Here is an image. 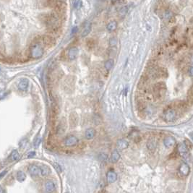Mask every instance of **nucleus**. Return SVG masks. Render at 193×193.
<instances>
[{"label": "nucleus", "mask_w": 193, "mask_h": 193, "mask_svg": "<svg viewBox=\"0 0 193 193\" xmlns=\"http://www.w3.org/2000/svg\"><path fill=\"white\" fill-rule=\"evenodd\" d=\"M16 179H17L18 182H24L25 179H26V174L25 173V172H23L22 171H17V174H16Z\"/></svg>", "instance_id": "4be33fe9"}, {"label": "nucleus", "mask_w": 193, "mask_h": 193, "mask_svg": "<svg viewBox=\"0 0 193 193\" xmlns=\"http://www.w3.org/2000/svg\"><path fill=\"white\" fill-rule=\"evenodd\" d=\"M114 65V60L112 59H109L104 62V69L107 71H110L112 70Z\"/></svg>", "instance_id": "412c9836"}, {"label": "nucleus", "mask_w": 193, "mask_h": 193, "mask_svg": "<svg viewBox=\"0 0 193 193\" xmlns=\"http://www.w3.org/2000/svg\"><path fill=\"white\" fill-rule=\"evenodd\" d=\"M107 181L109 183H114L117 179V175L114 171H109L107 173Z\"/></svg>", "instance_id": "ddd939ff"}, {"label": "nucleus", "mask_w": 193, "mask_h": 193, "mask_svg": "<svg viewBox=\"0 0 193 193\" xmlns=\"http://www.w3.org/2000/svg\"><path fill=\"white\" fill-rule=\"evenodd\" d=\"M39 20L47 28L49 34L54 36L56 34L59 33L62 19L55 12L41 14L39 15Z\"/></svg>", "instance_id": "f257e3e1"}, {"label": "nucleus", "mask_w": 193, "mask_h": 193, "mask_svg": "<svg viewBox=\"0 0 193 193\" xmlns=\"http://www.w3.org/2000/svg\"><path fill=\"white\" fill-rule=\"evenodd\" d=\"M173 12H171L169 9H166L163 12V18L165 20H170L171 17H173Z\"/></svg>", "instance_id": "393cba45"}, {"label": "nucleus", "mask_w": 193, "mask_h": 193, "mask_svg": "<svg viewBox=\"0 0 193 193\" xmlns=\"http://www.w3.org/2000/svg\"><path fill=\"white\" fill-rule=\"evenodd\" d=\"M188 98H189V101H190L191 103L193 104V85L190 87V88L189 89L187 93Z\"/></svg>", "instance_id": "bb28decb"}, {"label": "nucleus", "mask_w": 193, "mask_h": 193, "mask_svg": "<svg viewBox=\"0 0 193 193\" xmlns=\"http://www.w3.org/2000/svg\"><path fill=\"white\" fill-rule=\"evenodd\" d=\"M156 147V141L153 139L149 140L148 143V148L151 150H153Z\"/></svg>", "instance_id": "c756f323"}, {"label": "nucleus", "mask_w": 193, "mask_h": 193, "mask_svg": "<svg viewBox=\"0 0 193 193\" xmlns=\"http://www.w3.org/2000/svg\"><path fill=\"white\" fill-rule=\"evenodd\" d=\"M127 11H128V7H127V6H124V7H122L120 8V9L119 10V15L121 17H124L125 15L127 14Z\"/></svg>", "instance_id": "a878e982"}, {"label": "nucleus", "mask_w": 193, "mask_h": 193, "mask_svg": "<svg viewBox=\"0 0 193 193\" xmlns=\"http://www.w3.org/2000/svg\"><path fill=\"white\" fill-rule=\"evenodd\" d=\"M4 1H6V0H4Z\"/></svg>", "instance_id": "37998d69"}, {"label": "nucleus", "mask_w": 193, "mask_h": 193, "mask_svg": "<svg viewBox=\"0 0 193 193\" xmlns=\"http://www.w3.org/2000/svg\"><path fill=\"white\" fill-rule=\"evenodd\" d=\"M190 171V168L188 164L183 163H181L179 166V168H178V173L180 176H187L189 175Z\"/></svg>", "instance_id": "0eeeda50"}, {"label": "nucleus", "mask_w": 193, "mask_h": 193, "mask_svg": "<svg viewBox=\"0 0 193 193\" xmlns=\"http://www.w3.org/2000/svg\"><path fill=\"white\" fill-rule=\"evenodd\" d=\"M174 193H182V192H174Z\"/></svg>", "instance_id": "79ce46f5"}, {"label": "nucleus", "mask_w": 193, "mask_h": 193, "mask_svg": "<svg viewBox=\"0 0 193 193\" xmlns=\"http://www.w3.org/2000/svg\"><path fill=\"white\" fill-rule=\"evenodd\" d=\"M28 171L31 174V176H36L38 175H41V169H40L39 166L35 165V164H32V165L29 166L28 167Z\"/></svg>", "instance_id": "1a4fd4ad"}, {"label": "nucleus", "mask_w": 193, "mask_h": 193, "mask_svg": "<svg viewBox=\"0 0 193 193\" xmlns=\"http://www.w3.org/2000/svg\"><path fill=\"white\" fill-rule=\"evenodd\" d=\"M95 135V130L93 128H89L85 132V137L87 140H91Z\"/></svg>", "instance_id": "2eb2a0df"}, {"label": "nucleus", "mask_w": 193, "mask_h": 193, "mask_svg": "<svg viewBox=\"0 0 193 193\" xmlns=\"http://www.w3.org/2000/svg\"><path fill=\"white\" fill-rule=\"evenodd\" d=\"M45 190L48 193L54 192L56 190V185L53 181L49 180L45 183Z\"/></svg>", "instance_id": "9d476101"}, {"label": "nucleus", "mask_w": 193, "mask_h": 193, "mask_svg": "<svg viewBox=\"0 0 193 193\" xmlns=\"http://www.w3.org/2000/svg\"><path fill=\"white\" fill-rule=\"evenodd\" d=\"M6 173H7V171H3L2 173H0V178H1V177H2V176H4V175Z\"/></svg>", "instance_id": "e433bc0d"}, {"label": "nucleus", "mask_w": 193, "mask_h": 193, "mask_svg": "<svg viewBox=\"0 0 193 193\" xmlns=\"http://www.w3.org/2000/svg\"><path fill=\"white\" fill-rule=\"evenodd\" d=\"M153 90L156 97L158 99H161L165 96L166 92V85L163 82L157 83L154 85Z\"/></svg>", "instance_id": "20e7f679"}, {"label": "nucleus", "mask_w": 193, "mask_h": 193, "mask_svg": "<svg viewBox=\"0 0 193 193\" xmlns=\"http://www.w3.org/2000/svg\"><path fill=\"white\" fill-rule=\"evenodd\" d=\"M39 167L40 169H41V175L42 176H48L51 173L50 168H49V166H47L41 165Z\"/></svg>", "instance_id": "f3484780"}, {"label": "nucleus", "mask_w": 193, "mask_h": 193, "mask_svg": "<svg viewBox=\"0 0 193 193\" xmlns=\"http://www.w3.org/2000/svg\"><path fill=\"white\" fill-rule=\"evenodd\" d=\"M54 167H55V168L56 169V171H59V172H61L62 171V168H61V166L58 164V163H54Z\"/></svg>", "instance_id": "72a5a7b5"}, {"label": "nucleus", "mask_w": 193, "mask_h": 193, "mask_svg": "<svg viewBox=\"0 0 193 193\" xmlns=\"http://www.w3.org/2000/svg\"><path fill=\"white\" fill-rule=\"evenodd\" d=\"M119 158H120V155L118 153V151L116 150L113 151L111 156V161L112 163H117Z\"/></svg>", "instance_id": "aec40b11"}, {"label": "nucleus", "mask_w": 193, "mask_h": 193, "mask_svg": "<svg viewBox=\"0 0 193 193\" xmlns=\"http://www.w3.org/2000/svg\"><path fill=\"white\" fill-rule=\"evenodd\" d=\"M177 151H178V153H179L185 154L187 153L189 151H188V149L187 148V147L185 146L184 143H179V145L177 146Z\"/></svg>", "instance_id": "6ab92c4d"}, {"label": "nucleus", "mask_w": 193, "mask_h": 193, "mask_svg": "<svg viewBox=\"0 0 193 193\" xmlns=\"http://www.w3.org/2000/svg\"><path fill=\"white\" fill-rule=\"evenodd\" d=\"M163 144L166 148H171L176 144V140L172 136H167L163 140Z\"/></svg>", "instance_id": "9b49d317"}, {"label": "nucleus", "mask_w": 193, "mask_h": 193, "mask_svg": "<svg viewBox=\"0 0 193 193\" xmlns=\"http://www.w3.org/2000/svg\"><path fill=\"white\" fill-rule=\"evenodd\" d=\"M41 137H38V138L36 139L35 142H34V146H35V147L38 148L40 144H41Z\"/></svg>", "instance_id": "7c9ffc66"}, {"label": "nucleus", "mask_w": 193, "mask_h": 193, "mask_svg": "<svg viewBox=\"0 0 193 193\" xmlns=\"http://www.w3.org/2000/svg\"><path fill=\"white\" fill-rule=\"evenodd\" d=\"M188 74L190 76H192V77H193V65L189 67V69H188Z\"/></svg>", "instance_id": "f704fd0d"}, {"label": "nucleus", "mask_w": 193, "mask_h": 193, "mask_svg": "<svg viewBox=\"0 0 193 193\" xmlns=\"http://www.w3.org/2000/svg\"><path fill=\"white\" fill-rule=\"evenodd\" d=\"M86 46L88 49H92L95 46V40L93 38H89L86 41Z\"/></svg>", "instance_id": "b1692460"}, {"label": "nucleus", "mask_w": 193, "mask_h": 193, "mask_svg": "<svg viewBox=\"0 0 193 193\" xmlns=\"http://www.w3.org/2000/svg\"><path fill=\"white\" fill-rule=\"evenodd\" d=\"M177 118V112L175 108L168 107L163 112V119L166 122H172Z\"/></svg>", "instance_id": "39448f33"}, {"label": "nucleus", "mask_w": 193, "mask_h": 193, "mask_svg": "<svg viewBox=\"0 0 193 193\" xmlns=\"http://www.w3.org/2000/svg\"><path fill=\"white\" fill-rule=\"evenodd\" d=\"M129 146V143L127 141L124 140H119L117 142V146L119 149H126Z\"/></svg>", "instance_id": "5701e85b"}, {"label": "nucleus", "mask_w": 193, "mask_h": 193, "mask_svg": "<svg viewBox=\"0 0 193 193\" xmlns=\"http://www.w3.org/2000/svg\"><path fill=\"white\" fill-rule=\"evenodd\" d=\"M19 158H20V154L18 153V151L17 150H14L10 153L8 158L10 161H15L19 159Z\"/></svg>", "instance_id": "a211bd4d"}, {"label": "nucleus", "mask_w": 193, "mask_h": 193, "mask_svg": "<svg viewBox=\"0 0 193 193\" xmlns=\"http://www.w3.org/2000/svg\"><path fill=\"white\" fill-rule=\"evenodd\" d=\"M36 41L39 43L40 44L42 45L44 48L46 47L48 49L54 47L56 43L55 37L51 34H44L41 36L37 37Z\"/></svg>", "instance_id": "7ed1b4c3"}, {"label": "nucleus", "mask_w": 193, "mask_h": 193, "mask_svg": "<svg viewBox=\"0 0 193 193\" xmlns=\"http://www.w3.org/2000/svg\"><path fill=\"white\" fill-rule=\"evenodd\" d=\"M56 1H60V2H66V0H56Z\"/></svg>", "instance_id": "58836bf2"}, {"label": "nucleus", "mask_w": 193, "mask_h": 193, "mask_svg": "<svg viewBox=\"0 0 193 193\" xmlns=\"http://www.w3.org/2000/svg\"><path fill=\"white\" fill-rule=\"evenodd\" d=\"M44 53V48L42 45L35 41L29 49V55L30 57L33 59H38L41 58Z\"/></svg>", "instance_id": "f03ea898"}, {"label": "nucleus", "mask_w": 193, "mask_h": 193, "mask_svg": "<svg viewBox=\"0 0 193 193\" xmlns=\"http://www.w3.org/2000/svg\"><path fill=\"white\" fill-rule=\"evenodd\" d=\"M0 193H4V190L2 187H0Z\"/></svg>", "instance_id": "4c0bfd02"}, {"label": "nucleus", "mask_w": 193, "mask_h": 193, "mask_svg": "<svg viewBox=\"0 0 193 193\" xmlns=\"http://www.w3.org/2000/svg\"><path fill=\"white\" fill-rule=\"evenodd\" d=\"M28 85H29V80L27 78H23L19 83L18 88L22 91H25L28 89Z\"/></svg>", "instance_id": "f8f14e48"}, {"label": "nucleus", "mask_w": 193, "mask_h": 193, "mask_svg": "<svg viewBox=\"0 0 193 193\" xmlns=\"http://www.w3.org/2000/svg\"><path fill=\"white\" fill-rule=\"evenodd\" d=\"M99 158H100V160H101V161H107V155H106V154H104V153H101L100 156H99Z\"/></svg>", "instance_id": "2f4dec72"}, {"label": "nucleus", "mask_w": 193, "mask_h": 193, "mask_svg": "<svg viewBox=\"0 0 193 193\" xmlns=\"http://www.w3.org/2000/svg\"><path fill=\"white\" fill-rule=\"evenodd\" d=\"M64 52V51H63ZM65 54V58L64 60H69V61H73L78 57L79 54L78 48L76 47V46H73V47H70L68 49V50L67 51V52Z\"/></svg>", "instance_id": "423d86ee"}, {"label": "nucleus", "mask_w": 193, "mask_h": 193, "mask_svg": "<svg viewBox=\"0 0 193 193\" xmlns=\"http://www.w3.org/2000/svg\"><path fill=\"white\" fill-rule=\"evenodd\" d=\"M7 95V93L4 90H0V100L2 99Z\"/></svg>", "instance_id": "473e14b6"}, {"label": "nucleus", "mask_w": 193, "mask_h": 193, "mask_svg": "<svg viewBox=\"0 0 193 193\" xmlns=\"http://www.w3.org/2000/svg\"><path fill=\"white\" fill-rule=\"evenodd\" d=\"M35 156H36V152H35V151H31V152H30V153H28V158H33V157Z\"/></svg>", "instance_id": "c9c22d12"}, {"label": "nucleus", "mask_w": 193, "mask_h": 193, "mask_svg": "<svg viewBox=\"0 0 193 193\" xmlns=\"http://www.w3.org/2000/svg\"><path fill=\"white\" fill-rule=\"evenodd\" d=\"M91 30H92V24L90 22H88L85 25L84 28L83 29V31H82L81 36L82 37H85L87 36L88 34L91 32Z\"/></svg>", "instance_id": "4468645a"}, {"label": "nucleus", "mask_w": 193, "mask_h": 193, "mask_svg": "<svg viewBox=\"0 0 193 193\" xmlns=\"http://www.w3.org/2000/svg\"><path fill=\"white\" fill-rule=\"evenodd\" d=\"M192 63H193V56H192Z\"/></svg>", "instance_id": "a19ab883"}, {"label": "nucleus", "mask_w": 193, "mask_h": 193, "mask_svg": "<svg viewBox=\"0 0 193 193\" xmlns=\"http://www.w3.org/2000/svg\"><path fill=\"white\" fill-rule=\"evenodd\" d=\"M191 137H192V138L193 139V133H192V134H191Z\"/></svg>", "instance_id": "ea45409f"}, {"label": "nucleus", "mask_w": 193, "mask_h": 193, "mask_svg": "<svg viewBox=\"0 0 193 193\" xmlns=\"http://www.w3.org/2000/svg\"><path fill=\"white\" fill-rule=\"evenodd\" d=\"M184 144H185V146L187 147V148L188 149V151H190V150L192 149L193 144L192 143V142L190 141L189 140H185V141H184Z\"/></svg>", "instance_id": "c85d7f7f"}, {"label": "nucleus", "mask_w": 193, "mask_h": 193, "mask_svg": "<svg viewBox=\"0 0 193 193\" xmlns=\"http://www.w3.org/2000/svg\"><path fill=\"white\" fill-rule=\"evenodd\" d=\"M73 6L77 9H78L82 7L81 0H73Z\"/></svg>", "instance_id": "cd10ccee"}, {"label": "nucleus", "mask_w": 193, "mask_h": 193, "mask_svg": "<svg viewBox=\"0 0 193 193\" xmlns=\"http://www.w3.org/2000/svg\"><path fill=\"white\" fill-rule=\"evenodd\" d=\"M117 28V22L115 20H112L107 24V29L109 32H113Z\"/></svg>", "instance_id": "dca6fc26"}, {"label": "nucleus", "mask_w": 193, "mask_h": 193, "mask_svg": "<svg viewBox=\"0 0 193 193\" xmlns=\"http://www.w3.org/2000/svg\"><path fill=\"white\" fill-rule=\"evenodd\" d=\"M78 143V137L74 135H69L64 139V145L67 147H73L76 146Z\"/></svg>", "instance_id": "6e6552de"}]
</instances>
